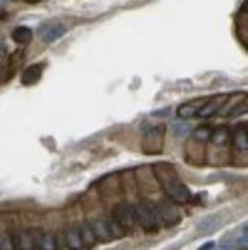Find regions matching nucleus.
I'll return each mask as SVG.
<instances>
[{"label":"nucleus","mask_w":248,"mask_h":250,"mask_svg":"<svg viewBox=\"0 0 248 250\" xmlns=\"http://www.w3.org/2000/svg\"><path fill=\"white\" fill-rule=\"evenodd\" d=\"M155 175L161 184V188L169 195V198L176 204H186L191 200V193L187 189V186L179 180L176 172L172 169V166L167 165H156Z\"/></svg>","instance_id":"f257e3e1"},{"label":"nucleus","mask_w":248,"mask_h":250,"mask_svg":"<svg viewBox=\"0 0 248 250\" xmlns=\"http://www.w3.org/2000/svg\"><path fill=\"white\" fill-rule=\"evenodd\" d=\"M135 220L146 232H158L161 227L156 208L150 203H139L135 206Z\"/></svg>","instance_id":"f03ea898"},{"label":"nucleus","mask_w":248,"mask_h":250,"mask_svg":"<svg viewBox=\"0 0 248 250\" xmlns=\"http://www.w3.org/2000/svg\"><path fill=\"white\" fill-rule=\"evenodd\" d=\"M114 221L121 227L123 230L132 229L135 226L136 220H135V208L127 203H121L118 204L114 209Z\"/></svg>","instance_id":"7ed1b4c3"},{"label":"nucleus","mask_w":248,"mask_h":250,"mask_svg":"<svg viewBox=\"0 0 248 250\" xmlns=\"http://www.w3.org/2000/svg\"><path fill=\"white\" fill-rule=\"evenodd\" d=\"M156 208V213L161 224H167V226H173L181 220V215L178 213V210L175 209V206L172 203L163 201L159 203V206H155Z\"/></svg>","instance_id":"20e7f679"},{"label":"nucleus","mask_w":248,"mask_h":250,"mask_svg":"<svg viewBox=\"0 0 248 250\" xmlns=\"http://www.w3.org/2000/svg\"><path fill=\"white\" fill-rule=\"evenodd\" d=\"M227 99H229L227 95L213 97V99H210L209 102H206L201 106V109L198 111L196 117H199V118H209V117H211L214 112H218L221 109V107L224 106V103L227 102Z\"/></svg>","instance_id":"39448f33"},{"label":"nucleus","mask_w":248,"mask_h":250,"mask_svg":"<svg viewBox=\"0 0 248 250\" xmlns=\"http://www.w3.org/2000/svg\"><path fill=\"white\" fill-rule=\"evenodd\" d=\"M92 232L95 235V240L100 241V243H109L114 240V236L111 233V229H109V223L106 220H95L92 223Z\"/></svg>","instance_id":"423d86ee"},{"label":"nucleus","mask_w":248,"mask_h":250,"mask_svg":"<svg viewBox=\"0 0 248 250\" xmlns=\"http://www.w3.org/2000/svg\"><path fill=\"white\" fill-rule=\"evenodd\" d=\"M41 74H43V64H31V66H28L21 72V79H20L21 84L25 86L36 84L41 79Z\"/></svg>","instance_id":"0eeeda50"},{"label":"nucleus","mask_w":248,"mask_h":250,"mask_svg":"<svg viewBox=\"0 0 248 250\" xmlns=\"http://www.w3.org/2000/svg\"><path fill=\"white\" fill-rule=\"evenodd\" d=\"M64 34H66V26L61 23H52V25H48L41 29V39L48 43L58 40Z\"/></svg>","instance_id":"6e6552de"},{"label":"nucleus","mask_w":248,"mask_h":250,"mask_svg":"<svg viewBox=\"0 0 248 250\" xmlns=\"http://www.w3.org/2000/svg\"><path fill=\"white\" fill-rule=\"evenodd\" d=\"M221 224H222L221 216H218V215H209V216L202 218L198 223V232L199 233H204V235L211 233L214 230H218L219 227H221Z\"/></svg>","instance_id":"1a4fd4ad"},{"label":"nucleus","mask_w":248,"mask_h":250,"mask_svg":"<svg viewBox=\"0 0 248 250\" xmlns=\"http://www.w3.org/2000/svg\"><path fill=\"white\" fill-rule=\"evenodd\" d=\"M14 244H16L17 250H36L37 249V243L34 240V236H32L29 232H20L16 236Z\"/></svg>","instance_id":"9d476101"},{"label":"nucleus","mask_w":248,"mask_h":250,"mask_svg":"<svg viewBox=\"0 0 248 250\" xmlns=\"http://www.w3.org/2000/svg\"><path fill=\"white\" fill-rule=\"evenodd\" d=\"M202 104H204V100H195V102L181 104L178 107V117L179 118H191V117H196V114L201 109Z\"/></svg>","instance_id":"9b49d317"},{"label":"nucleus","mask_w":248,"mask_h":250,"mask_svg":"<svg viewBox=\"0 0 248 250\" xmlns=\"http://www.w3.org/2000/svg\"><path fill=\"white\" fill-rule=\"evenodd\" d=\"M233 145L236 149L239 150H247L248 149V137H247V130H245V125L238 126L233 132Z\"/></svg>","instance_id":"f8f14e48"},{"label":"nucleus","mask_w":248,"mask_h":250,"mask_svg":"<svg viewBox=\"0 0 248 250\" xmlns=\"http://www.w3.org/2000/svg\"><path fill=\"white\" fill-rule=\"evenodd\" d=\"M66 246L69 250H81L83 241H81V235L77 227H71L66 232Z\"/></svg>","instance_id":"ddd939ff"},{"label":"nucleus","mask_w":248,"mask_h":250,"mask_svg":"<svg viewBox=\"0 0 248 250\" xmlns=\"http://www.w3.org/2000/svg\"><path fill=\"white\" fill-rule=\"evenodd\" d=\"M11 37H13V40L19 43V45H26V43L32 40V31L28 26H17L13 31V36Z\"/></svg>","instance_id":"4468645a"},{"label":"nucleus","mask_w":248,"mask_h":250,"mask_svg":"<svg viewBox=\"0 0 248 250\" xmlns=\"http://www.w3.org/2000/svg\"><path fill=\"white\" fill-rule=\"evenodd\" d=\"M229 129L225 127V126H219L216 127L214 130H211V135H210V141L213 145H216V146H222L225 145L229 141Z\"/></svg>","instance_id":"2eb2a0df"},{"label":"nucleus","mask_w":248,"mask_h":250,"mask_svg":"<svg viewBox=\"0 0 248 250\" xmlns=\"http://www.w3.org/2000/svg\"><path fill=\"white\" fill-rule=\"evenodd\" d=\"M36 243H37V247L40 250H58L56 236L51 235V233H43L38 238V241H36Z\"/></svg>","instance_id":"dca6fc26"},{"label":"nucleus","mask_w":248,"mask_h":250,"mask_svg":"<svg viewBox=\"0 0 248 250\" xmlns=\"http://www.w3.org/2000/svg\"><path fill=\"white\" fill-rule=\"evenodd\" d=\"M80 235H81V241H83V246H88V247H92L96 240H95V235L92 232V227L89 224H83L80 227Z\"/></svg>","instance_id":"f3484780"},{"label":"nucleus","mask_w":248,"mask_h":250,"mask_svg":"<svg viewBox=\"0 0 248 250\" xmlns=\"http://www.w3.org/2000/svg\"><path fill=\"white\" fill-rule=\"evenodd\" d=\"M172 132H173V135H176V137H186L190 132V127L187 123L178 120L172 125Z\"/></svg>","instance_id":"a211bd4d"},{"label":"nucleus","mask_w":248,"mask_h":250,"mask_svg":"<svg viewBox=\"0 0 248 250\" xmlns=\"http://www.w3.org/2000/svg\"><path fill=\"white\" fill-rule=\"evenodd\" d=\"M210 135H211V129L209 126H199L193 130V137L199 141H207L210 140Z\"/></svg>","instance_id":"6ab92c4d"},{"label":"nucleus","mask_w":248,"mask_h":250,"mask_svg":"<svg viewBox=\"0 0 248 250\" xmlns=\"http://www.w3.org/2000/svg\"><path fill=\"white\" fill-rule=\"evenodd\" d=\"M0 250H16L14 240L9 235H2V236H0Z\"/></svg>","instance_id":"aec40b11"},{"label":"nucleus","mask_w":248,"mask_h":250,"mask_svg":"<svg viewBox=\"0 0 248 250\" xmlns=\"http://www.w3.org/2000/svg\"><path fill=\"white\" fill-rule=\"evenodd\" d=\"M9 63L13 68H19L23 63V51H16L13 56L9 57Z\"/></svg>","instance_id":"412c9836"},{"label":"nucleus","mask_w":248,"mask_h":250,"mask_svg":"<svg viewBox=\"0 0 248 250\" xmlns=\"http://www.w3.org/2000/svg\"><path fill=\"white\" fill-rule=\"evenodd\" d=\"M216 250H234V244L233 243H225V244L219 246Z\"/></svg>","instance_id":"4be33fe9"},{"label":"nucleus","mask_w":248,"mask_h":250,"mask_svg":"<svg viewBox=\"0 0 248 250\" xmlns=\"http://www.w3.org/2000/svg\"><path fill=\"white\" fill-rule=\"evenodd\" d=\"M211 249H214V244H213V243H209V244H206V246H202L199 250H211Z\"/></svg>","instance_id":"5701e85b"},{"label":"nucleus","mask_w":248,"mask_h":250,"mask_svg":"<svg viewBox=\"0 0 248 250\" xmlns=\"http://www.w3.org/2000/svg\"><path fill=\"white\" fill-rule=\"evenodd\" d=\"M25 2H28V3H38L40 0H25Z\"/></svg>","instance_id":"b1692460"},{"label":"nucleus","mask_w":248,"mask_h":250,"mask_svg":"<svg viewBox=\"0 0 248 250\" xmlns=\"http://www.w3.org/2000/svg\"><path fill=\"white\" fill-rule=\"evenodd\" d=\"M0 2H2V0H0Z\"/></svg>","instance_id":"393cba45"}]
</instances>
